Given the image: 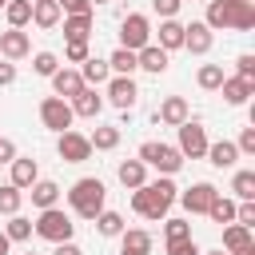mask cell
Instances as JSON below:
<instances>
[{"label": "cell", "mask_w": 255, "mask_h": 255, "mask_svg": "<svg viewBox=\"0 0 255 255\" xmlns=\"http://www.w3.org/2000/svg\"><path fill=\"white\" fill-rule=\"evenodd\" d=\"M175 195H179V187L171 183V175H159V179H151V183L131 191V211L143 215V219H167Z\"/></svg>", "instance_id": "1"}, {"label": "cell", "mask_w": 255, "mask_h": 255, "mask_svg": "<svg viewBox=\"0 0 255 255\" xmlns=\"http://www.w3.org/2000/svg\"><path fill=\"white\" fill-rule=\"evenodd\" d=\"M104 199H108V187L100 175H84L68 187V207L80 215V219H96L104 211Z\"/></svg>", "instance_id": "2"}, {"label": "cell", "mask_w": 255, "mask_h": 255, "mask_svg": "<svg viewBox=\"0 0 255 255\" xmlns=\"http://www.w3.org/2000/svg\"><path fill=\"white\" fill-rule=\"evenodd\" d=\"M32 231H36L40 239H48V243H64V239H72L76 223H72V215H68L64 207H44V211L36 215Z\"/></svg>", "instance_id": "3"}, {"label": "cell", "mask_w": 255, "mask_h": 255, "mask_svg": "<svg viewBox=\"0 0 255 255\" xmlns=\"http://www.w3.org/2000/svg\"><path fill=\"white\" fill-rule=\"evenodd\" d=\"M139 159H143L147 167H155L159 175H175V171L183 167V155H179V147H175V143H159V139H147V143H139Z\"/></svg>", "instance_id": "4"}, {"label": "cell", "mask_w": 255, "mask_h": 255, "mask_svg": "<svg viewBox=\"0 0 255 255\" xmlns=\"http://www.w3.org/2000/svg\"><path fill=\"white\" fill-rule=\"evenodd\" d=\"M143 44H151V20H147L143 12H128L124 24H120V48L139 52Z\"/></svg>", "instance_id": "5"}, {"label": "cell", "mask_w": 255, "mask_h": 255, "mask_svg": "<svg viewBox=\"0 0 255 255\" xmlns=\"http://www.w3.org/2000/svg\"><path fill=\"white\" fill-rule=\"evenodd\" d=\"M72 120H76V116H72V104H68V100H60V96H44V100H40V124H44L48 131L60 135V131L72 128Z\"/></svg>", "instance_id": "6"}, {"label": "cell", "mask_w": 255, "mask_h": 255, "mask_svg": "<svg viewBox=\"0 0 255 255\" xmlns=\"http://www.w3.org/2000/svg\"><path fill=\"white\" fill-rule=\"evenodd\" d=\"M175 147H179L183 159H203V151H207V131H203V124L187 116V120L179 124V143H175Z\"/></svg>", "instance_id": "7"}, {"label": "cell", "mask_w": 255, "mask_h": 255, "mask_svg": "<svg viewBox=\"0 0 255 255\" xmlns=\"http://www.w3.org/2000/svg\"><path fill=\"white\" fill-rule=\"evenodd\" d=\"M104 88H108V92H104V96H108V104H112V108H120V112H131V108H135V100H139V88H135V80H131V76H112Z\"/></svg>", "instance_id": "8"}, {"label": "cell", "mask_w": 255, "mask_h": 255, "mask_svg": "<svg viewBox=\"0 0 255 255\" xmlns=\"http://www.w3.org/2000/svg\"><path fill=\"white\" fill-rule=\"evenodd\" d=\"M215 183H207V179H199V183H191L187 191H179L175 199L183 203V211L187 215H207V207H211V199H215Z\"/></svg>", "instance_id": "9"}, {"label": "cell", "mask_w": 255, "mask_h": 255, "mask_svg": "<svg viewBox=\"0 0 255 255\" xmlns=\"http://www.w3.org/2000/svg\"><path fill=\"white\" fill-rule=\"evenodd\" d=\"M56 151H60L64 163H84V159H92V143H88V135H80V131H72V128L60 131Z\"/></svg>", "instance_id": "10"}, {"label": "cell", "mask_w": 255, "mask_h": 255, "mask_svg": "<svg viewBox=\"0 0 255 255\" xmlns=\"http://www.w3.org/2000/svg\"><path fill=\"white\" fill-rule=\"evenodd\" d=\"M211 44H215V32H211L203 20L183 24V48H187L191 56H207V52H211Z\"/></svg>", "instance_id": "11"}, {"label": "cell", "mask_w": 255, "mask_h": 255, "mask_svg": "<svg viewBox=\"0 0 255 255\" xmlns=\"http://www.w3.org/2000/svg\"><path fill=\"white\" fill-rule=\"evenodd\" d=\"M0 56H4V60H24V56H32V40H28V32H24V28H8V32H0Z\"/></svg>", "instance_id": "12"}, {"label": "cell", "mask_w": 255, "mask_h": 255, "mask_svg": "<svg viewBox=\"0 0 255 255\" xmlns=\"http://www.w3.org/2000/svg\"><path fill=\"white\" fill-rule=\"evenodd\" d=\"M68 104H72V116H84V120H96V116L104 112V96H100L96 88H88V84H84Z\"/></svg>", "instance_id": "13"}, {"label": "cell", "mask_w": 255, "mask_h": 255, "mask_svg": "<svg viewBox=\"0 0 255 255\" xmlns=\"http://www.w3.org/2000/svg\"><path fill=\"white\" fill-rule=\"evenodd\" d=\"M48 80H52V92H56L60 100H72V96L84 88V76H80V68H56Z\"/></svg>", "instance_id": "14"}, {"label": "cell", "mask_w": 255, "mask_h": 255, "mask_svg": "<svg viewBox=\"0 0 255 255\" xmlns=\"http://www.w3.org/2000/svg\"><path fill=\"white\" fill-rule=\"evenodd\" d=\"M187 116H191V112H187V100H183V96H167V100L155 108L151 120H155V124H167V128H179Z\"/></svg>", "instance_id": "15"}, {"label": "cell", "mask_w": 255, "mask_h": 255, "mask_svg": "<svg viewBox=\"0 0 255 255\" xmlns=\"http://www.w3.org/2000/svg\"><path fill=\"white\" fill-rule=\"evenodd\" d=\"M8 167H12V179H8V183H12V187H20V191H28V187L40 179V163H36L32 155H16Z\"/></svg>", "instance_id": "16"}, {"label": "cell", "mask_w": 255, "mask_h": 255, "mask_svg": "<svg viewBox=\"0 0 255 255\" xmlns=\"http://www.w3.org/2000/svg\"><path fill=\"white\" fill-rule=\"evenodd\" d=\"M219 92H223V100H227L231 108H243V104L255 96V84H251V80H239V76H223Z\"/></svg>", "instance_id": "17"}, {"label": "cell", "mask_w": 255, "mask_h": 255, "mask_svg": "<svg viewBox=\"0 0 255 255\" xmlns=\"http://www.w3.org/2000/svg\"><path fill=\"white\" fill-rule=\"evenodd\" d=\"M116 179L128 187V191H135V187H143L147 183V163L135 155V159H124L120 167H116Z\"/></svg>", "instance_id": "18"}, {"label": "cell", "mask_w": 255, "mask_h": 255, "mask_svg": "<svg viewBox=\"0 0 255 255\" xmlns=\"http://www.w3.org/2000/svg\"><path fill=\"white\" fill-rule=\"evenodd\" d=\"M24 195H32V207L36 211H44V207H56L60 203V183L56 179H36Z\"/></svg>", "instance_id": "19"}, {"label": "cell", "mask_w": 255, "mask_h": 255, "mask_svg": "<svg viewBox=\"0 0 255 255\" xmlns=\"http://www.w3.org/2000/svg\"><path fill=\"white\" fill-rule=\"evenodd\" d=\"M135 64H139L143 72H151V76H163V72H167V52H163L159 44H143V48L135 52Z\"/></svg>", "instance_id": "20"}, {"label": "cell", "mask_w": 255, "mask_h": 255, "mask_svg": "<svg viewBox=\"0 0 255 255\" xmlns=\"http://www.w3.org/2000/svg\"><path fill=\"white\" fill-rule=\"evenodd\" d=\"M207 163L211 167H235V159H239V147H235V139H219V143H207Z\"/></svg>", "instance_id": "21"}, {"label": "cell", "mask_w": 255, "mask_h": 255, "mask_svg": "<svg viewBox=\"0 0 255 255\" xmlns=\"http://www.w3.org/2000/svg\"><path fill=\"white\" fill-rule=\"evenodd\" d=\"M231 12H235V0H207V16H203V24H207L211 32L231 28Z\"/></svg>", "instance_id": "22"}, {"label": "cell", "mask_w": 255, "mask_h": 255, "mask_svg": "<svg viewBox=\"0 0 255 255\" xmlns=\"http://www.w3.org/2000/svg\"><path fill=\"white\" fill-rule=\"evenodd\" d=\"M60 16H64V12H60V4H56V0H32V24H36V28H44V32H48V28H56V24H60Z\"/></svg>", "instance_id": "23"}, {"label": "cell", "mask_w": 255, "mask_h": 255, "mask_svg": "<svg viewBox=\"0 0 255 255\" xmlns=\"http://www.w3.org/2000/svg\"><path fill=\"white\" fill-rule=\"evenodd\" d=\"M80 76H84V84H88V88H100V84H108V80H112V68H108V60L88 56V60L80 64Z\"/></svg>", "instance_id": "24"}, {"label": "cell", "mask_w": 255, "mask_h": 255, "mask_svg": "<svg viewBox=\"0 0 255 255\" xmlns=\"http://www.w3.org/2000/svg\"><path fill=\"white\" fill-rule=\"evenodd\" d=\"M120 251H139V255H151V235L143 227H124L120 235Z\"/></svg>", "instance_id": "25"}, {"label": "cell", "mask_w": 255, "mask_h": 255, "mask_svg": "<svg viewBox=\"0 0 255 255\" xmlns=\"http://www.w3.org/2000/svg\"><path fill=\"white\" fill-rule=\"evenodd\" d=\"M159 48L163 52H175V48H183V24L171 16V20H159Z\"/></svg>", "instance_id": "26"}, {"label": "cell", "mask_w": 255, "mask_h": 255, "mask_svg": "<svg viewBox=\"0 0 255 255\" xmlns=\"http://www.w3.org/2000/svg\"><path fill=\"white\" fill-rule=\"evenodd\" d=\"M60 20H64V36H68V40H88V36H92V12L60 16Z\"/></svg>", "instance_id": "27"}, {"label": "cell", "mask_w": 255, "mask_h": 255, "mask_svg": "<svg viewBox=\"0 0 255 255\" xmlns=\"http://www.w3.org/2000/svg\"><path fill=\"white\" fill-rule=\"evenodd\" d=\"M88 143H92V151H112V147H120V128L96 124V131L88 135Z\"/></svg>", "instance_id": "28"}, {"label": "cell", "mask_w": 255, "mask_h": 255, "mask_svg": "<svg viewBox=\"0 0 255 255\" xmlns=\"http://www.w3.org/2000/svg\"><path fill=\"white\" fill-rule=\"evenodd\" d=\"M247 243H255V239H251V227H243V223H223V251H239V247H247Z\"/></svg>", "instance_id": "29"}, {"label": "cell", "mask_w": 255, "mask_h": 255, "mask_svg": "<svg viewBox=\"0 0 255 255\" xmlns=\"http://www.w3.org/2000/svg\"><path fill=\"white\" fill-rule=\"evenodd\" d=\"M4 16H8V28L32 24V0H8V4H4Z\"/></svg>", "instance_id": "30"}, {"label": "cell", "mask_w": 255, "mask_h": 255, "mask_svg": "<svg viewBox=\"0 0 255 255\" xmlns=\"http://www.w3.org/2000/svg\"><path fill=\"white\" fill-rule=\"evenodd\" d=\"M207 219H211V223H235V199H227V195L215 191V199H211V207H207Z\"/></svg>", "instance_id": "31"}, {"label": "cell", "mask_w": 255, "mask_h": 255, "mask_svg": "<svg viewBox=\"0 0 255 255\" xmlns=\"http://www.w3.org/2000/svg\"><path fill=\"white\" fill-rule=\"evenodd\" d=\"M92 223H96V231H100L104 239H116V235L124 231V215H120V211H108V207H104Z\"/></svg>", "instance_id": "32"}, {"label": "cell", "mask_w": 255, "mask_h": 255, "mask_svg": "<svg viewBox=\"0 0 255 255\" xmlns=\"http://www.w3.org/2000/svg\"><path fill=\"white\" fill-rule=\"evenodd\" d=\"M4 235H8V243H24V239H32V219L28 215H8V223H4Z\"/></svg>", "instance_id": "33"}, {"label": "cell", "mask_w": 255, "mask_h": 255, "mask_svg": "<svg viewBox=\"0 0 255 255\" xmlns=\"http://www.w3.org/2000/svg\"><path fill=\"white\" fill-rule=\"evenodd\" d=\"M231 28H235V32H251V28H255V4H251V0H235Z\"/></svg>", "instance_id": "34"}, {"label": "cell", "mask_w": 255, "mask_h": 255, "mask_svg": "<svg viewBox=\"0 0 255 255\" xmlns=\"http://www.w3.org/2000/svg\"><path fill=\"white\" fill-rule=\"evenodd\" d=\"M108 68H112V76H131L139 64H135V52H128V48H116V52L108 56Z\"/></svg>", "instance_id": "35"}, {"label": "cell", "mask_w": 255, "mask_h": 255, "mask_svg": "<svg viewBox=\"0 0 255 255\" xmlns=\"http://www.w3.org/2000/svg\"><path fill=\"white\" fill-rule=\"evenodd\" d=\"M195 84H199L203 92H219V84H223V64H203V68L195 72Z\"/></svg>", "instance_id": "36"}, {"label": "cell", "mask_w": 255, "mask_h": 255, "mask_svg": "<svg viewBox=\"0 0 255 255\" xmlns=\"http://www.w3.org/2000/svg\"><path fill=\"white\" fill-rule=\"evenodd\" d=\"M20 203H24V191L12 183H0V215H16Z\"/></svg>", "instance_id": "37"}, {"label": "cell", "mask_w": 255, "mask_h": 255, "mask_svg": "<svg viewBox=\"0 0 255 255\" xmlns=\"http://www.w3.org/2000/svg\"><path fill=\"white\" fill-rule=\"evenodd\" d=\"M231 191L239 195V199H255V171H235V179H231Z\"/></svg>", "instance_id": "38"}, {"label": "cell", "mask_w": 255, "mask_h": 255, "mask_svg": "<svg viewBox=\"0 0 255 255\" xmlns=\"http://www.w3.org/2000/svg\"><path fill=\"white\" fill-rule=\"evenodd\" d=\"M191 235V223L187 219H163V239L167 243H179V239H187Z\"/></svg>", "instance_id": "39"}, {"label": "cell", "mask_w": 255, "mask_h": 255, "mask_svg": "<svg viewBox=\"0 0 255 255\" xmlns=\"http://www.w3.org/2000/svg\"><path fill=\"white\" fill-rule=\"evenodd\" d=\"M88 56H92L88 40H68V44H64V60H68V64H84Z\"/></svg>", "instance_id": "40"}, {"label": "cell", "mask_w": 255, "mask_h": 255, "mask_svg": "<svg viewBox=\"0 0 255 255\" xmlns=\"http://www.w3.org/2000/svg\"><path fill=\"white\" fill-rule=\"evenodd\" d=\"M32 68H36V76H52V72L60 68V56H56V52H36V56H32Z\"/></svg>", "instance_id": "41"}, {"label": "cell", "mask_w": 255, "mask_h": 255, "mask_svg": "<svg viewBox=\"0 0 255 255\" xmlns=\"http://www.w3.org/2000/svg\"><path fill=\"white\" fill-rule=\"evenodd\" d=\"M235 76H239V80H251V84H255V56H251V52H243V56L235 60Z\"/></svg>", "instance_id": "42"}, {"label": "cell", "mask_w": 255, "mask_h": 255, "mask_svg": "<svg viewBox=\"0 0 255 255\" xmlns=\"http://www.w3.org/2000/svg\"><path fill=\"white\" fill-rule=\"evenodd\" d=\"M235 147H239V155H255V124L239 131V139H235Z\"/></svg>", "instance_id": "43"}, {"label": "cell", "mask_w": 255, "mask_h": 255, "mask_svg": "<svg viewBox=\"0 0 255 255\" xmlns=\"http://www.w3.org/2000/svg\"><path fill=\"white\" fill-rule=\"evenodd\" d=\"M167 255H199V243L187 235V239H179V243H167Z\"/></svg>", "instance_id": "44"}, {"label": "cell", "mask_w": 255, "mask_h": 255, "mask_svg": "<svg viewBox=\"0 0 255 255\" xmlns=\"http://www.w3.org/2000/svg\"><path fill=\"white\" fill-rule=\"evenodd\" d=\"M64 16H80V12H92V0H56Z\"/></svg>", "instance_id": "45"}, {"label": "cell", "mask_w": 255, "mask_h": 255, "mask_svg": "<svg viewBox=\"0 0 255 255\" xmlns=\"http://www.w3.org/2000/svg\"><path fill=\"white\" fill-rule=\"evenodd\" d=\"M151 8L159 12V20H171L179 12V0H151Z\"/></svg>", "instance_id": "46"}, {"label": "cell", "mask_w": 255, "mask_h": 255, "mask_svg": "<svg viewBox=\"0 0 255 255\" xmlns=\"http://www.w3.org/2000/svg\"><path fill=\"white\" fill-rule=\"evenodd\" d=\"M16 155H20V151H16V143H12L8 135H0V163H12Z\"/></svg>", "instance_id": "47"}, {"label": "cell", "mask_w": 255, "mask_h": 255, "mask_svg": "<svg viewBox=\"0 0 255 255\" xmlns=\"http://www.w3.org/2000/svg\"><path fill=\"white\" fill-rule=\"evenodd\" d=\"M8 84H16V64L0 60V88H8Z\"/></svg>", "instance_id": "48"}, {"label": "cell", "mask_w": 255, "mask_h": 255, "mask_svg": "<svg viewBox=\"0 0 255 255\" xmlns=\"http://www.w3.org/2000/svg\"><path fill=\"white\" fill-rule=\"evenodd\" d=\"M52 255H84V251H80L72 239H64V243H56V251H52Z\"/></svg>", "instance_id": "49"}, {"label": "cell", "mask_w": 255, "mask_h": 255, "mask_svg": "<svg viewBox=\"0 0 255 255\" xmlns=\"http://www.w3.org/2000/svg\"><path fill=\"white\" fill-rule=\"evenodd\" d=\"M8 251H12V243H8V235L0 231V255H8Z\"/></svg>", "instance_id": "50"}, {"label": "cell", "mask_w": 255, "mask_h": 255, "mask_svg": "<svg viewBox=\"0 0 255 255\" xmlns=\"http://www.w3.org/2000/svg\"><path fill=\"white\" fill-rule=\"evenodd\" d=\"M199 255H223V251H199Z\"/></svg>", "instance_id": "51"}, {"label": "cell", "mask_w": 255, "mask_h": 255, "mask_svg": "<svg viewBox=\"0 0 255 255\" xmlns=\"http://www.w3.org/2000/svg\"><path fill=\"white\" fill-rule=\"evenodd\" d=\"M120 255H139V251H120Z\"/></svg>", "instance_id": "52"}, {"label": "cell", "mask_w": 255, "mask_h": 255, "mask_svg": "<svg viewBox=\"0 0 255 255\" xmlns=\"http://www.w3.org/2000/svg\"><path fill=\"white\" fill-rule=\"evenodd\" d=\"M92 4H108V0H92Z\"/></svg>", "instance_id": "53"}, {"label": "cell", "mask_w": 255, "mask_h": 255, "mask_svg": "<svg viewBox=\"0 0 255 255\" xmlns=\"http://www.w3.org/2000/svg\"><path fill=\"white\" fill-rule=\"evenodd\" d=\"M4 4H8V0H0V8H4Z\"/></svg>", "instance_id": "54"}, {"label": "cell", "mask_w": 255, "mask_h": 255, "mask_svg": "<svg viewBox=\"0 0 255 255\" xmlns=\"http://www.w3.org/2000/svg\"><path fill=\"white\" fill-rule=\"evenodd\" d=\"M24 255H36V251H24Z\"/></svg>", "instance_id": "55"}, {"label": "cell", "mask_w": 255, "mask_h": 255, "mask_svg": "<svg viewBox=\"0 0 255 255\" xmlns=\"http://www.w3.org/2000/svg\"><path fill=\"white\" fill-rule=\"evenodd\" d=\"M179 4H183V0H179Z\"/></svg>", "instance_id": "56"}]
</instances>
